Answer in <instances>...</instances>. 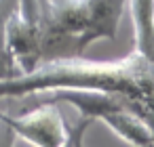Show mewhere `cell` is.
I'll return each mask as SVG.
<instances>
[{
    "label": "cell",
    "mask_w": 154,
    "mask_h": 147,
    "mask_svg": "<svg viewBox=\"0 0 154 147\" xmlns=\"http://www.w3.org/2000/svg\"><path fill=\"white\" fill-rule=\"evenodd\" d=\"M55 88H93L127 97L154 130V63L139 51L118 61H89L82 55L42 61L34 72L0 80V99H21Z\"/></svg>",
    "instance_id": "cell-1"
},
{
    "label": "cell",
    "mask_w": 154,
    "mask_h": 147,
    "mask_svg": "<svg viewBox=\"0 0 154 147\" xmlns=\"http://www.w3.org/2000/svg\"><path fill=\"white\" fill-rule=\"evenodd\" d=\"M5 46L21 74H30L42 63L38 0H17L5 28Z\"/></svg>",
    "instance_id": "cell-2"
},
{
    "label": "cell",
    "mask_w": 154,
    "mask_h": 147,
    "mask_svg": "<svg viewBox=\"0 0 154 147\" xmlns=\"http://www.w3.org/2000/svg\"><path fill=\"white\" fill-rule=\"evenodd\" d=\"M0 122L9 130L34 145H68V122L61 118L55 101H40L21 116L0 113Z\"/></svg>",
    "instance_id": "cell-3"
},
{
    "label": "cell",
    "mask_w": 154,
    "mask_h": 147,
    "mask_svg": "<svg viewBox=\"0 0 154 147\" xmlns=\"http://www.w3.org/2000/svg\"><path fill=\"white\" fill-rule=\"evenodd\" d=\"M82 4L89 15L91 40H114L127 9V0H82Z\"/></svg>",
    "instance_id": "cell-4"
},
{
    "label": "cell",
    "mask_w": 154,
    "mask_h": 147,
    "mask_svg": "<svg viewBox=\"0 0 154 147\" xmlns=\"http://www.w3.org/2000/svg\"><path fill=\"white\" fill-rule=\"evenodd\" d=\"M99 120L116 137H120L125 143H131V145H154V130H152V126L139 113H135L129 107L103 113Z\"/></svg>",
    "instance_id": "cell-5"
},
{
    "label": "cell",
    "mask_w": 154,
    "mask_h": 147,
    "mask_svg": "<svg viewBox=\"0 0 154 147\" xmlns=\"http://www.w3.org/2000/svg\"><path fill=\"white\" fill-rule=\"evenodd\" d=\"M133 21V42L135 51L146 55L152 28H154V0H127Z\"/></svg>",
    "instance_id": "cell-6"
},
{
    "label": "cell",
    "mask_w": 154,
    "mask_h": 147,
    "mask_svg": "<svg viewBox=\"0 0 154 147\" xmlns=\"http://www.w3.org/2000/svg\"><path fill=\"white\" fill-rule=\"evenodd\" d=\"M19 74H21V72H19V67L15 65L11 53L7 51V46H5L2 42H0V80L15 78V76H19Z\"/></svg>",
    "instance_id": "cell-7"
},
{
    "label": "cell",
    "mask_w": 154,
    "mask_h": 147,
    "mask_svg": "<svg viewBox=\"0 0 154 147\" xmlns=\"http://www.w3.org/2000/svg\"><path fill=\"white\" fill-rule=\"evenodd\" d=\"M15 7H17V0H0V42L2 44H5V28Z\"/></svg>",
    "instance_id": "cell-8"
},
{
    "label": "cell",
    "mask_w": 154,
    "mask_h": 147,
    "mask_svg": "<svg viewBox=\"0 0 154 147\" xmlns=\"http://www.w3.org/2000/svg\"><path fill=\"white\" fill-rule=\"evenodd\" d=\"M146 57L154 63V28H152V36H150V42H148V49H146Z\"/></svg>",
    "instance_id": "cell-9"
}]
</instances>
